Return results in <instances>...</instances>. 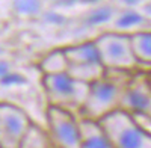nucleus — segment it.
Here are the masks:
<instances>
[{
    "label": "nucleus",
    "instance_id": "nucleus-2",
    "mask_svg": "<svg viewBox=\"0 0 151 148\" xmlns=\"http://www.w3.org/2000/svg\"><path fill=\"white\" fill-rule=\"evenodd\" d=\"M98 60L106 71L136 73L141 65L133 55L130 35L125 32H106L94 40Z\"/></svg>",
    "mask_w": 151,
    "mask_h": 148
},
{
    "label": "nucleus",
    "instance_id": "nucleus-9",
    "mask_svg": "<svg viewBox=\"0 0 151 148\" xmlns=\"http://www.w3.org/2000/svg\"><path fill=\"white\" fill-rule=\"evenodd\" d=\"M70 64L65 55L64 48H56V50L48 52L40 60V70L42 76H56V74H65L68 73Z\"/></svg>",
    "mask_w": 151,
    "mask_h": 148
},
{
    "label": "nucleus",
    "instance_id": "nucleus-16",
    "mask_svg": "<svg viewBox=\"0 0 151 148\" xmlns=\"http://www.w3.org/2000/svg\"><path fill=\"white\" fill-rule=\"evenodd\" d=\"M150 79H151V77H150Z\"/></svg>",
    "mask_w": 151,
    "mask_h": 148
},
{
    "label": "nucleus",
    "instance_id": "nucleus-11",
    "mask_svg": "<svg viewBox=\"0 0 151 148\" xmlns=\"http://www.w3.org/2000/svg\"><path fill=\"white\" fill-rule=\"evenodd\" d=\"M130 41L137 64L151 67V30H139L130 33Z\"/></svg>",
    "mask_w": 151,
    "mask_h": 148
},
{
    "label": "nucleus",
    "instance_id": "nucleus-13",
    "mask_svg": "<svg viewBox=\"0 0 151 148\" xmlns=\"http://www.w3.org/2000/svg\"><path fill=\"white\" fill-rule=\"evenodd\" d=\"M20 148H55V147L48 136L47 129L33 122L30 129L27 130V133L24 134Z\"/></svg>",
    "mask_w": 151,
    "mask_h": 148
},
{
    "label": "nucleus",
    "instance_id": "nucleus-8",
    "mask_svg": "<svg viewBox=\"0 0 151 148\" xmlns=\"http://www.w3.org/2000/svg\"><path fill=\"white\" fill-rule=\"evenodd\" d=\"M80 148H112L106 133L98 121L79 116Z\"/></svg>",
    "mask_w": 151,
    "mask_h": 148
},
{
    "label": "nucleus",
    "instance_id": "nucleus-14",
    "mask_svg": "<svg viewBox=\"0 0 151 148\" xmlns=\"http://www.w3.org/2000/svg\"><path fill=\"white\" fill-rule=\"evenodd\" d=\"M134 118L139 122V126L151 136V118H148V116H134Z\"/></svg>",
    "mask_w": 151,
    "mask_h": 148
},
{
    "label": "nucleus",
    "instance_id": "nucleus-7",
    "mask_svg": "<svg viewBox=\"0 0 151 148\" xmlns=\"http://www.w3.org/2000/svg\"><path fill=\"white\" fill-rule=\"evenodd\" d=\"M121 110L133 116L151 118V79L147 73H133L121 98Z\"/></svg>",
    "mask_w": 151,
    "mask_h": 148
},
{
    "label": "nucleus",
    "instance_id": "nucleus-3",
    "mask_svg": "<svg viewBox=\"0 0 151 148\" xmlns=\"http://www.w3.org/2000/svg\"><path fill=\"white\" fill-rule=\"evenodd\" d=\"M42 88L50 107L80 115L89 85L74 80L68 73H65L56 76H42Z\"/></svg>",
    "mask_w": 151,
    "mask_h": 148
},
{
    "label": "nucleus",
    "instance_id": "nucleus-4",
    "mask_svg": "<svg viewBox=\"0 0 151 148\" xmlns=\"http://www.w3.org/2000/svg\"><path fill=\"white\" fill-rule=\"evenodd\" d=\"M98 122L101 124L112 148H151V136L139 126L133 115L121 109Z\"/></svg>",
    "mask_w": 151,
    "mask_h": 148
},
{
    "label": "nucleus",
    "instance_id": "nucleus-10",
    "mask_svg": "<svg viewBox=\"0 0 151 148\" xmlns=\"http://www.w3.org/2000/svg\"><path fill=\"white\" fill-rule=\"evenodd\" d=\"M65 55L70 65H82V64H91V62H100L97 48L94 41L80 42L71 47H65Z\"/></svg>",
    "mask_w": 151,
    "mask_h": 148
},
{
    "label": "nucleus",
    "instance_id": "nucleus-12",
    "mask_svg": "<svg viewBox=\"0 0 151 148\" xmlns=\"http://www.w3.org/2000/svg\"><path fill=\"white\" fill-rule=\"evenodd\" d=\"M68 74L74 80L91 85L100 79H103L106 70L100 62H91V64H82V65H70Z\"/></svg>",
    "mask_w": 151,
    "mask_h": 148
},
{
    "label": "nucleus",
    "instance_id": "nucleus-5",
    "mask_svg": "<svg viewBox=\"0 0 151 148\" xmlns=\"http://www.w3.org/2000/svg\"><path fill=\"white\" fill-rule=\"evenodd\" d=\"M45 129L55 148H80L79 115L48 106Z\"/></svg>",
    "mask_w": 151,
    "mask_h": 148
},
{
    "label": "nucleus",
    "instance_id": "nucleus-6",
    "mask_svg": "<svg viewBox=\"0 0 151 148\" xmlns=\"http://www.w3.org/2000/svg\"><path fill=\"white\" fill-rule=\"evenodd\" d=\"M33 121L20 106L0 101V147L20 148V144Z\"/></svg>",
    "mask_w": 151,
    "mask_h": 148
},
{
    "label": "nucleus",
    "instance_id": "nucleus-15",
    "mask_svg": "<svg viewBox=\"0 0 151 148\" xmlns=\"http://www.w3.org/2000/svg\"><path fill=\"white\" fill-rule=\"evenodd\" d=\"M0 148H2V147H0Z\"/></svg>",
    "mask_w": 151,
    "mask_h": 148
},
{
    "label": "nucleus",
    "instance_id": "nucleus-1",
    "mask_svg": "<svg viewBox=\"0 0 151 148\" xmlns=\"http://www.w3.org/2000/svg\"><path fill=\"white\" fill-rule=\"evenodd\" d=\"M133 73L106 71L104 77L89 85L80 118L101 121L104 116L121 109V98Z\"/></svg>",
    "mask_w": 151,
    "mask_h": 148
}]
</instances>
